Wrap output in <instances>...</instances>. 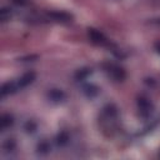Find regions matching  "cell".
<instances>
[{
    "label": "cell",
    "mask_w": 160,
    "mask_h": 160,
    "mask_svg": "<svg viewBox=\"0 0 160 160\" xmlns=\"http://www.w3.org/2000/svg\"><path fill=\"white\" fill-rule=\"evenodd\" d=\"M91 72H92L91 69H89V68H82V69H79V70L76 71L75 78H76V80H84V79H86Z\"/></svg>",
    "instance_id": "9c48e42d"
},
{
    "label": "cell",
    "mask_w": 160,
    "mask_h": 160,
    "mask_svg": "<svg viewBox=\"0 0 160 160\" xmlns=\"http://www.w3.org/2000/svg\"><path fill=\"white\" fill-rule=\"evenodd\" d=\"M0 18H1V20H2V21L9 20V19H10V10H9V9H6V8L1 9V11H0Z\"/></svg>",
    "instance_id": "7c38bea8"
},
{
    "label": "cell",
    "mask_w": 160,
    "mask_h": 160,
    "mask_svg": "<svg viewBox=\"0 0 160 160\" xmlns=\"http://www.w3.org/2000/svg\"><path fill=\"white\" fill-rule=\"evenodd\" d=\"M138 105H139V109H140V111H141L142 115L146 116V115H149L151 112V104H150V101L148 99L140 98L138 100Z\"/></svg>",
    "instance_id": "8992f818"
},
{
    "label": "cell",
    "mask_w": 160,
    "mask_h": 160,
    "mask_svg": "<svg viewBox=\"0 0 160 160\" xmlns=\"http://www.w3.org/2000/svg\"><path fill=\"white\" fill-rule=\"evenodd\" d=\"M35 78H36V75H35V72L34 71H29V72H25L19 80H18V86H19V89H22V88H26L28 85H30L34 80H35Z\"/></svg>",
    "instance_id": "7a4b0ae2"
},
{
    "label": "cell",
    "mask_w": 160,
    "mask_h": 160,
    "mask_svg": "<svg viewBox=\"0 0 160 160\" xmlns=\"http://www.w3.org/2000/svg\"><path fill=\"white\" fill-rule=\"evenodd\" d=\"M49 16L56 21H62V22L71 21V19H72V16L70 14L64 12V11H52V12H49Z\"/></svg>",
    "instance_id": "277c9868"
},
{
    "label": "cell",
    "mask_w": 160,
    "mask_h": 160,
    "mask_svg": "<svg viewBox=\"0 0 160 160\" xmlns=\"http://www.w3.org/2000/svg\"><path fill=\"white\" fill-rule=\"evenodd\" d=\"M25 130H26V132H34V131L36 130V125H35L32 121H29V122H26V125H25Z\"/></svg>",
    "instance_id": "4fadbf2b"
},
{
    "label": "cell",
    "mask_w": 160,
    "mask_h": 160,
    "mask_svg": "<svg viewBox=\"0 0 160 160\" xmlns=\"http://www.w3.org/2000/svg\"><path fill=\"white\" fill-rule=\"evenodd\" d=\"M48 98H49V100L52 101V102H60V101H64V100H65L66 95H65V92H64L62 90L52 89V90L49 91Z\"/></svg>",
    "instance_id": "3957f363"
},
{
    "label": "cell",
    "mask_w": 160,
    "mask_h": 160,
    "mask_svg": "<svg viewBox=\"0 0 160 160\" xmlns=\"http://www.w3.org/2000/svg\"><path fill=\"white\" fill-rule=\"evenodd\" d=\"M16 90H19V86H18L16 82H5L1 86V95L5 96V95H9V94H12Z\"/></svg>",
    "instance_id": "52a82bcc"
},
{
    "label": "cell",
    "mask_w": 160,
    "mask_h": 160,
    "mask_svg": "<svg viewBox=\"0 0 160 160\" xmlns=\"http://www.w3.org/2000/svg\"><path fill=\"white\" fill-rule=\"evenodd\" d=\"M68 140H69V136H68L66 132H61V134H59L58 138H56V142H58L59 145H65V144L68 142Z\"/></svg>",
    "instance_id": "8fae6325"
},
{
    "label": "cell",
    "mask_w": 160,
    "mask_h": 160,
    "mask_svg": "<svg viewBox=\"0 0 160 160\" xmlns=\"http://www.w3.org/2000/svg\"><path fill=\"white\" fill-rule=\"evenodd\" d=\"M106 71H108L109 76H110L111 79H114L115 81H121V80H124V78H125L124 70H122L121 68L116 66V65H109V68L106 69Z\"/></svg>",
    "instance_id": "6da1fadb"
},
{
    "label": "cell",
    "mask_w": 160,
    "mask_h": 160,
    "mask_svg": "<svg viewBox=\"0 0 160 160\" xmlns=\"http://www.w3.org/2000/svg\"><path fill=\"white\" fill-rule=\"evenodd\" d=\"M0 122H1V129L5 130V129L10 128V126L14 124V118H12L10 114H5V115L1 116Z\"/></svg>",
    "instance_id": "ba28073f"
},
{
    "label": "cell",
    "mask_w": 160,
    "mask_h": 160,
    "mask_svg": "<svg viewBox=\"0 0 160 160\" xmlns=\"http://www.w3.org/2000/svg\"><path fill=\"white\" fill-rule=\"evenodd\" d=\"M38 149H39V152L45 154V152H48V151L50 150V146L48 145V142H41V144L38 146Z\"/></svg>",
    "instance_id": "5bb4252c"
},
{
    "label": "cell",
    "mask_w": 160,
    "mask_h": 160,
    "mask_svg": "<svg viewBox=\"0 0 160 160\" xmlns=\"http://www.w3.org/2000/svg\"><path fill=\"white\" fill-rule=\"evenodd\" d=\"M84 92L88 96H94L98 94V88L94 85H86V86H84Z\"/></svg>",
    "instance_id": "30bf717a"
},
{
    "label": "cell",
    "mask_w": 160,
    "mask_h": 160,
    "mask_svg": "<svg viewBox=\"0 0 160 160\" xmlns=\"http://www.w3.org/2000/svg\"><path fill=\"white\" fill-rule=\"evenodd\" d=\"M88 34H89V38L91 39L92 42H95V44H104V42H105L104 35H102L100 31H98L96 29H92V28L89 29Z\"/></svg>",
    "instance_id": "5b68a950"
}]
</instances>
